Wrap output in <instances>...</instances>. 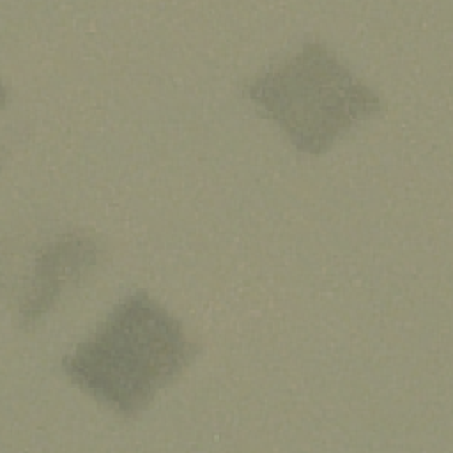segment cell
Returning <instances> with one entry per match:
<instances>
[{
	"label": "cell",
	"mask_w": 453,
	"mask_h": 453,
	"mask_svg": "<svg viewBox=\"0 0 453 453\" xmlns=\"http://www.w3.org/2000/svg\"><path fill=\"white\" fill-rule=\"evenodd\" d=\"M196 352L182 324L145 292H136L62 359V370L90 398L129 418L180 377Z\"/></svg>",
	"instance_id": "6da1fadb"
},
{
	"label": "cell",
	"mask_w": 453,
	"mask_h": 453,
	"mask_svg": "<svg viewBox=\"0 0 453 453\" xmlns=\"http://www.w3.org/2000/svg\"><path fill=\"white\" fill-rule=\"evenodd\" d=\"M248 97L306 154H322L380 110L379 96L322 42H306L248 85Z\"/></svg>",
	"instance_id": "7a4b0ae2"
},
{
	"label": "cell",
	"mask_w": 453,
	"mask_h": 453,
	"mask_svg": "<svg viewBox=\"0 0 453 453\" xmlns=\"http://www.w3.org/2000/svg\"><path fill=\"white\" fill-rule=\"evenodd\" d=\"M96 244L76 234L48 244L37 260L32 288L27 292L21 306L23 324L39 319L55 303L69 280L78 278L83 269L96 264Z\"/></svg>",
	"instance_id": "3957f363"
}]
</instances>
